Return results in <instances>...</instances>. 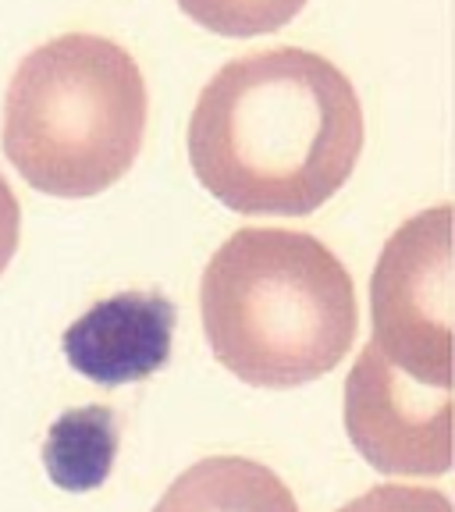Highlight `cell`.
Listing matches in <instances>:
<instances>
[{
	"label": "cell",
	"instance_id": "obj_1",
	"mask_svg": "<svg viewBox=\"0 0 455 512\" xmlns=\"http://www.w3.org/2000/svg\"><path fill=\"white\" fill-rule=\"evenodd\" d=\"M363 153V107L328 57L278 47L235 57L189 121L203 189L235 214L306 217L349 182Z\"/></svg>",
	"mask_w": 455,
	"mask_h": 512
},
{
	"label": "cell",
	"instance_id": "obj_2",
	"mask_svg": "<svg viewBox=\"0 0 455 512\" xmlns=\"http://www.w3.org/2000/svg\"><path fill=\"white\" fill-rule=\"evenodd\" d=\"M214 356L253 388L328 377L356 338V288L320 239L242 228L210 256L200 285Z\"/></svg>",
	"mask_w": 455,
	"mask_h": 512
},
{
	"label": "cell",
	"instance_id": "obj_3",
	"mask_svg": "<svg viewBox=\"0 0 455 512\" xmlns=\"http://www.w3.org/2000/svg\"><path fill=\"white\" fill-rule=\"evenodd\" d=\"M143 132V72L104 36H57L11 75L4 153L36 192L57 200L100 196L136 164Z\"/></svg>",
	"mask_w": 455,
	"mask_h": 512
},
{
	"label": "cell",
	"instance_id": "obj_4",
	"mask_svg": "<svg viewBox=\"0 0 455 512\" xmlns=\"http://www.w3.org/2000/svg\"><path fill=\"white\" fill-rule=\"evenodd\" d=\"M374 349L409 381L452 388V207L409 217L370 278Z\"/></svg>",
	"mask_w": 455,
	"mask_h": 512
},
{
	"label": "cell",
	"instance_id": "obj_5",
	"mask_svg": "<svg viewBox=\"0 0 455 512\" xmlns=\"http://www.w3.org/2000/svg\"><path fill=\"white\" fill-rule=\"evenodd\" d=\"M345 431L374 470L441 477L452 470V388H427L363 345L345 381Z\"/></svg>",
	"mask_w": 455,
	"mask_h": 512
},
{
	"label": "cell",
	"instance_id": "obj_6",
	"mask_svg": "<svg viewBox=\"0 0 455 512\" xmlns=\"http://www.w3.org/2000/svg\"><path fill=\"white\" fill-rule=\"evenodd\" d=\"M178 310L160 292H121L89 306L64 331V356L75 374L96 384H128L171 360Z\"/></svg>",
	"mask_w": 455,
	"mask_h": 512
},
{
	"label": "cell",
	"instance_id": "obj_7",
	"mask_svg": "<svg viewBox=\"0 0 455 512\" xmlns=\"http://www.w3.org/2000/svg\"><path fill=\"white\" fill-rule=\"evenodd\" d=\"M153 512H299V505L264 463L210 456L189 466Z\"/></svg>",
	"mask_w": 455,
	"mask_h": 512
},
{
	"label": "cell",
	"instance_id": "obj_8",
	"mask_svg": "<svg viewBox=\"0 0 455 512\" xmlns=\"http://www.w3.org/2000/svg\"><path fill=\"white\" fill-rule=\"evenodd\" d=\"M118 459V420L107 406H79L61 413L43 441V466L61 491H96Z\"/></svg>",
	"mask_w": 455,
	"mask_h": 512
},
{
	"label": "cell",
	"instance_id": "obj_9",
	"mask_svg": "<svg viewBox=\"0 0 455 512\" xmlns=\"http://www.w3.org/2000/svg\"><path fill=\"white\" fill-rule=\"evenodd\" d=\"M178 8L207 32L249 40L285 29L306 8V0H178Z\"/></svg>",
	"mask_w": 455,
	"mask_h": 512
},
{
	"label": "cell",
	"instance_id": "obj_10",
	"mask_svg": "<svg viewBox=\"0 0 455 512\" xmlns=\"http://www.w3.org/2000/svg\"><path fill=\"white\" fill-rule=\"evenodd\" d=\"M345 512H452L448 498L427 488H374Z\"/></svg>",
	"mask_w": 455,
	"mask_h": 512
},
{
	"label": "cell",
	"instance_id": "obj_11",
	"mask_svg": "<svg viewBox=\"0 0 455 512\" xmlns=\"http://www.w3.org/2000/svg\"><path fill=\"white\" fill-rule=\"evenodd\" d=\"M18 235H22V207H18L8 178L0 175V274L8 271V264L15 260Z\"/></svg>",
	"mask_w": 455,
	"mask_h": 512
}]
</instances>
